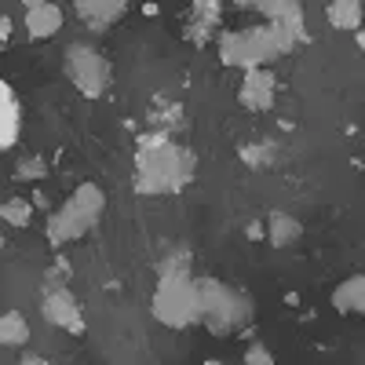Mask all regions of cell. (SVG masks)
Segmentation results:
<instances>
[{
  "label": "cell",
  "mask_w": 365,
  "mask_h": 365,
  "mask_svg": "<svg viewBox=\"0 0 365 365\" xmlns=\"http://www.w3.org/2000/svg\"><path fill=\"white\" fill-rule=\"evenodd\" d=\"M270 22L249 26L237 34L220 37V58L223 66H241V70H263L270 58L292 51L296 44L307 41L303 29V8L292 0H274V4H256Z\"/></svg>",
  "instance_id": "obj_1"
},
{
  "label": "cell",
  "mask_w": 365,
  "mask_h": 365,
  "mask_svg": "<svg viewBox=\"0 0 365 365\" xmlns=\"http://www.w3.org/2000/svg\"><path fill=\"white\" fill-rule=\"evenodd\" d=\"M194 150L175 146L168 135H146L135 154V190L139 194H179L194 179Z\"/></svg>",
  "instance_id": "obj_2"
},
{
  "label": "cell",
  "mask_w": 365,
  "mask_h": 365,
  "mask_svg": "<svg viewBox=\"0 0 365 365\" xmlns=\"http://www.w3.org/2000/svg\"><path fill=\"white\" fill-rule=\"evenodd\" d=\"M154 318L168 329H187L201 322V292H197V282L190 278L187 256L161 263V278L154 289Z\"/></svg>",
  "instance_id": "obj_3"
},
{
  "label": "cell",
  "mask_w": 365,
  "mask_h": 365,
  "mask_svg": "<svg viewBox=\"0 0 365 365\" xmlns=\"http://www.w3.org/2000/svg\"><path fill=\"white\" fill-rule=\"evenodd\" d=\"M103 208H106L103 187H96V182H81V187L73 190V197L58 212H51V220H48V241H51L55 249H63L66 241L84 237L91 227L99 223Z\"/></svg>",
  "instance_id": "obj_4"
},
{
  "label": "cell",
  "mask_w": 365,
  "mask_h": 365,
  "mask_svg": "<svg viewBox=\"0 0 365 365\" xmlns=\"http://www.w3.org/2000/svg\"><path fill=\"white\" fill-rule=\"evenodd\" d=\"M201 292V322H208L216 332H230L249 318V299L227 289L223 282H197Z\"/></svg>",
  "instance_id": "obj_5"
},
{
  "label": "cell",
  "mask_w": 365,
  "mask_h": 365,
  "mask_svg": "<svg viewBox=\"0 0 365 365\" xmlns=\"http://www.w3.org/2000/svg\"><path fill=\"white\" fill-rule=\"evenodd\" d=\"M66 77L77 84L81 96L99 99L103 91L110 88L113 70H110V63H106V58H103L96 48H88V44H70V48H66Z\"/></svg>",
  "instance_id": "obj_6"
},
{
  "label": "cell",
  "mask_w": 365,
  "mask_h": 365,
  "mask_svg": "<svg viewBox=\"0 0 365 365\" xmlns=\"http://www.w3.org/2000/svg\"><path fill=\"white\" fill-rule=\"evenodd\" d=\"M41 314L66 329V332H84V318H81V303L70 289H44V299H41Z\"/></svg>",
  "instance_id": "obj_7"
},
{
  "label": "cell",
  "mask_w": 365,
  "mask_h": 365,
  "mask_svg": "<svg viewBox=\"0 0 365 365\" xmlns=\"http://www.w3.org/2000/svg\"><path fill=\"white\" fill-rule=\"evenodd\" d=\"M274 91H278V84H274L270 70H249L245 81H241V88H237V99H241L245 110L263 113V110L274 106Z\"/></svg>",
  "instance_id": "obj_8"
},
{
  "label": "cell",
  "mask_w": 365,
  "mask_h": 365,
  "mask_svg": "<svg viewBox=\"0 0 365 365\" xmlns=\"http://www.w3.org/2000/svg\"><path fill=\"white\" fill-rule=\"evenodd\" d=\"M58 26H63V8L58 4H51V0H34V4H26V34L34 41L55 37Z\"/></svg>",
  "instance_id": "obj_9"
},
{
  "label": "cell",
  "mask_w": 365,
  "mask_h": 365,
  "mask_svg": "<svg viewBox=\"0 0 365 365\" xmlns=\"http://www.w3.org/2000/svg\"><path fill=\"white\" fill-rule=\"evenodd\" d=\"M125 11H128L125 0H77V15L84 19L88 29H96V34L110 29Z\"/></svg>",
  "instance_id": "obj_10"
},
{
  "label": "cell",
  "mask_w": 365,
  "mask_h": 365,
  "mask_svg": "<svg viewBox=\"0 0 365 365\" xmlns=\"http://www.w3.org/2000/svg\"><path fill=\"white\" fill-rule=\"evenodd\" d=\"M332 307H336L340 314H365V274L336 285V292H332Z\"/></svg>",
  "instance_id": "obj_11"
},
{
  "label": "cell",
  "mask_w": 365,
  "mask_h": 365,
  "mask_svg": "<svg viewBox=\"0 0 365 365\" xmlns=\"http://www.w3.org/2000/svg\"><path fill=\"white\" fill-rule=\"evenodd\" d=\"M303 227L296 216H289V212H270V220H267V237H270V245L274 249H289L292 241H299Z\"/></svg>",
  "instance_id": "obj_12"
},
{
  "label": "cell",
  "mask_w": 365,
  "mask_h": 365,
  "mask_svg": "<svg viewBox=\"0 0 365 365\" xmlns=\"http://www.w3.org/2000/svg\"><path fill=\"white\" fill-rule=\"evenodd\" d=\"M325 19L329 26H336V29H361V19H365V8L358 4V0H332V4L325 8Z\"/></svg>",
  "instance_id": "obj_13"
},
{
  "label": "cell",
  "mask_w": 365,
  "mask_h": 365,
  "mask_svg": "<svg viewBox=\"0 0 365 365\" xmlns=\"http://www.w3.org/2000/svg\"><path fill=\"white\" fill-rule=\"evenodd\" d=\"M29 340V325L19 311H8V314H0V344L4 347H22Z\"/></svg>",
  "instance_id": "obj_14"
},
{
  "label": "cell",
  "mask_w": 365,
  "mask_h": 365,
  "mask_svg": "<svg viewBox=\"0 0 365 365\" xmlns=\"http://www.w3.org/2000/svg\"><path fill=\"white\" fill-rule=\"evenodd\" d=\"M216 19H220V4H208V0L194 4V22L187 26V37L201 44V41H205V29H208V26H216Z\"/></svg>",
  "instance_id": "obj_15"
},
{
  "label": "cell",
  "mask_w": 365,
  "mask_h": 365,
  "mask_svg": "<svg viewBox=\"0 0 365 365\" xmlns=\"http://www.w3.org/2000/svg\"><path fill=\"white\" fill-rule=\"evenodd\" d=\"M29 220H34V201L11 197V201L0 205V223H8V227H29Z\"/></svg>",
  "instance_id": "obj_16"
},
{
  "label": "cell",
  "mask_w": 365,
  "mask_h": 365,
  "mask_svg": "<svg viewBox=\"0 0 365 365\" xmlns=\"http://www.w3.org/2000/svg\"><path fill=\"white\" fill-rule=\"evenodd\" d=\"M11 128H15V106H11V91H4L0 88V146L4 143H11L8 135H11Z\"/></svg>",
  "instance_id": "obj_17"
},
{
  "label": "cell",
  "mask_w": 365,
  "mask_h": 365,
  "mask_svg": "<svg viewBox=\"0 0 365 365\" xmlns=\"http://www.w3.org/2000/svg\"><path fill=\"white\" fill-rule=\"evenodd\" d=\"M44 172H48V168H44V161H41V158H26V161L19 165V172H15V175H19V179H41Z\"/></svg>",
  "instance_id": "obj_18"
},
{
  "label": "cell",
  "mask_w": 365,
  "mask_h": 365,
  "mask_svg": "<svg viewBox=\"0 0 365 365\" xmlns=\"http://www.w3.org/2000/svg\"><path fill=\"white\" fill-rule=\"evenodd\" d=\"M245 365H274V354L263 347V344H252L245 351Z\"/></svg>",
  "instance_id": "obj_19"
},
{
  "label": "cell",
  "mask_w": 365,
  "mask_h": 365,
  "mask_svg": "<svg viewBox=\"0 0 365 365\" xmlns=\"http://www.w3.org/2000/svg\"><path fill=\"white\" fill-rule=\"evenodd\" d=\"M8 37H11V22H8L4 15H0V44H4Z\"/></svg>",
  "instance_id": "obj_20"
},
{
  "label": "cell",
  "mask_w": 365,
  "mask_h": 365,
  "mask_svg": "<svg viewBox=\"0 0 365 365\" xmlns=\"http://www.w3.org/2000/svg\"><path fill=\"white\" fill-rule=\"evenodd\" d=\"M22 365H51V361H48V358H41V354H26V358H22Z\"/></svg>",
  "instance_id": "obj_21"
},
{
  "label": "cell",
  "mask_w": 365,
  "mask_h": 365,
  "mask_svg": "<svg viewBox=\"0 0 365 365\" xmlns=\"http://www.w3.org/2000/svg\"><path fill=\"white\" fill-rule=\"evenodd\" d=\"M249 237H252V241L263 237V223H249Z\"/></svg>",
  "instance_id": "obj_22"
},
{
  "label": "cell",
  "mask_w": 365,
  "mask_h": 365,
  "mask_svg": "<svg viewBox=\"0 0 365 365\" xmlns=\"http://www.w3.org/2000/svg\"><path fill=\"white\" fill-rule=\"evenodd\" d=\"M358 44L365 48V29H358Z\"/></svg>",
  "instance_id": "obj_23"
},
{
  "label": "cell",
  "mask_w": 365,
  "mask_h": 365,
  "mask_svg": "<svg viewBox=\"0 0 365 365\" xmlns=\"http://www.w3.org/2000/svg\"><path fill=\"white\" fill-rule=\"evenodd\" d=\"M205 365H223V361H205Z\"/></svg>",
  "instance_id": "obj_24"
},
{
  "label": "cell",
  "mask_w": 365,
  "mask_h": 365,
  "mask_svg": "<svg viewBox=\"0 0 365 365\" xmlns=\"http://www.w3.org/2000/svg\"><path fill=\"white\" fill-rule=\"evenodd\" d=\"M0 245H4V234H0Z\"/></svg>",
  "instance_id": "obj_25"
}]
</instances>
